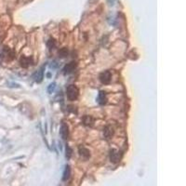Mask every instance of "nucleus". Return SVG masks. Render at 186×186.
<instances>
[{
    "label": "nucleus",
    "mask_w": 186,
    "mask_h": 186,
    "mask_svg": "<svg viewBox=\"0 0 186 186\" xmlns=\"http://www.w3.org/2000/svg\"><path fill=\"white\" fill-rule=\"evenodd\" d=\"M66 94H67V97L70 101H75L78 98L79 90H78L77 87H75L74 85H70L67 88Z\"/></svg>",
    "instance_id": "f257e3e1"
},
{
    "label": "nucleus",
    "mask_w": 186,
    "mask_h": 186,
    "mask_svg": "<svg viewBox=\"0 0 186 186\" xmlns=\"http://www.w3.org/2000/svg\"><path fill=\"white\" fill-rule=\"evenodd\" d=\"M2 57L3 59H5L6 61H11L14 59L15 57V54H14V51L11 50L10 49H8L7 47H5L3 49V51H2Z\"/></svg>",
    "instance_id": "f03ea898"
},
{
    "label": "nucleus",
    "mask_w": 186,
    "mask_h": 186,
    "mask_svg": "<svg viewBox=\"0 0 186 186\" xmlns=\"http://www.w3.org/2000/svg\"><path fill=\"white\" fill-rule=\"evenodd\" d=\"M121 158V153L118 152L117 150L116 149H112L110 151V160L113 162V163H117L120 160Z\"/></svg>",
    "instance_id": "7ed1b4c3"
},
{
    "label": "nucleus",
    "mask_w": 186,
    "mask_h": 186,
    "mask_svg": "<svg viewBox=\"0 0 186 186\" xmlns=\"http://www.w3.org/2000/svg\"><path fill=\"white\" fill-rule=\"evenodd\" d=\"M112 79V75L109 72H103L100 74V80L103 84H109Z\"/></svg>",
    "instance_id": "20e7f679"
},
{
    "label": "nucleus",
    "mask_w": 186,
    "mask_h": 186,
    "mask_svg": "<svg viewBox=\"0 0 186 186\" xmlns=\"http://www.w3.org/2000/svg\"><path fill=\"white\" fill-rule=\"evenodd\" d=\"M78 152H79V155H80L81 158L84 159V160H88L89 158V156H90L89 151L87 148H85V147H80Z\"/></svg>",
    "instance_id": "39448f33"
},
{
    "label": "nucleus",
    "mask_w": 186,
    "mask_h": 186,
    "mask_svg": "<svg viewBox=\"0 0 186 186\" xmlns=\"http://www.w3.org/2000/svg\"><path fill=\"white\" fill-rule=\"evenodd\" d=\"M20 63H21V67L27 68L29 65L33 64V60H32V58H30V57L22 56V57L21 58V60H20Z\"/></svg>",
    "instance_id": "423d86ee"
},
{
    "label": "nucleus",
    "mask_w": 186,
    "mask_h": 186,
    "mask_svg": "<svg viewBox=\"0 0 186 186\" xmlns=\"http://www.w3.org/2000/svg\"><path fill=\"white\" fill-rule=\"evenodd\" d=\"M60 133H61L62 140H66L68 138V136H69V128H68V126L65 124V123H62V124Z\"/></svg>",
    "instance_id": "0eeeda50"
},
{
    "label": "nucleus",
    "mask_w": 186,
    "mask_h": 186,
    "mask_svg": "<svg viewBox=\"0 0 186 186\" xmlns=\"http://www.w3.org/2000/svg\"><path fill=\"white\" fill-rule=\"evenodd\" d=\"M103 134H104V137L106 139H111L114 135V128L111 126H107L104 127V130H103Z\"/></svg>",
    "instance_id": "6e6552de"
},
{
    "label": "nucleus",
    "mask_w": 186,
    "mask_h": 186,
    "mask_svg": "<svg viewBox=\"0 0 186 186\" xmlns=\"http://www.w3.org/2000/svg\"><path fill=\"white\" fill-rule=\"evenodd\" d=\"M75 67H76V63H75V62L68 63V64H66L65 67L63 68V72H64L65 74H70V73H72V72L75 69Z\"/></svg>",
    "instance_id": "1a4fd4ad"
},
{
    "label": "nucleus",
    "mask_w": 186,
    "mask_h": 186,
    "mask_svg": "<svg viewBox=\"0 0 186 186\" xmlns=\"http://www.w3.org/2000/svg\"><path fill=\"white\" fill-rule=\"evenodd\" d=\"M71 175V168L70 166H66L65 169L63 171V175H62V181H67L70 178Z\"/></svg>",
    "instance_id": "9d476101"
},
{
    "label": "nucleus",
    "mask_w": 186,
    "mask_h": 186,
    "mask_svg": "<svg viewBox=\"0 0 186 186\" xmlns=\"http://www.w3.org/2000/svg\"><path fill=\"white\" fill-rule=\"evenodd\" d=\"M106 101H107V99H106L105 92L104 91H101L99 93V103L102 104V105H104L106 103Z\"/></svg>",
    "instance_id": "9b49d317"
},
{
    "label": "nucleus",
    "mask_w": 186,
    "mask_h": 186,
    "mask_svg": "<svg viewBox=\"0 0 186 186\" xmlns=\"http://www.w3.org/2000/svg\"><path fill=\"white\" fill-rule=\"evenodd\" d=\"M83 123H84V125H86V126H92V124L94 123V119L91 117H83Z\"/></svg>",
    "instance_id": "f8f14e48"
},
{
    "label": "nucleus",
    "mask_w": 186,
    "mask_h": 186,
    "mask_svg": "<svg viewBox=\"0 0 186 186\" xmlns=\"http://www.w3.org/2000/svg\"><path fill=\"white\" fill-rule=\"evenodd\" d=\"M43 73H44V67L42 69H40V71L37 73V75H36V82L37 83H40L43 79Z\"/></svg>",
    "instance_id": "ddd939ff"
},
{
    "label": "nucleus",
    "mask_w": 186,
    "mask_h": 186,
    "mask_svg": "<svg viewBox=\"0 0 186 186\" xmlns=\"http://www.w3.org/2000/svg\"><path fill=\"white\" fill-rule=\"evenodd\" d=\"M72 149L67 145L66 146V157H67V159H70L71 158V156H72Z\"/></svg>",
    "instance_id": "4468645a"
},
{
    "label": "nucleus",
    "mask_w": 186,
    "mask_h": 186,
    "mask_svg": "<svg viewBox=\"0 0 186 186\" xmlns=\"http://www.w3.org/2000/svg\"><path fill=\"white\" fill-rule=\"evenodd\" d=\"M59 55H60V57H66L67 55H68V50H66V49H63V50H60V52H59Z\"/></svg>",
    "instance_id": "2eb2a0df"
},
{
    "label": "nucleus",
    "mask_w": 186,
    "mask_h": 186,
    "mask_svg": "<svg viewBox=\"0 0 186 186\" xmlns=\"http://www.w3.org/2000/svg\"><path fill=\"white\" fill-rule=\"evenodd\" d=\"M55 87H56V84H55V83L50 84V85L48 87V92H49V93H52L53 90H54V88H55Z\"/></svg>",
    "instance_id": "dca6fc26"
},
{
    "label": "nucleus",
    "mask_w": 186,
    "mask_h": 186,
    "mask_svg": "<svg viewBox=\"0 0 186 186\" xmlns=\"http://www.w3.org/2000/svg\"><path fill=\"white\" fill-rule=\"evenodd\" d=\"M53 44H54V40H50L49 42H48V46L50 47V48H52L53 47Z\"/></svg>",
    "instance_id": "f3484780"
},
{
    "label": "nucleus",
    "mask_w": 186,
    "mask_h": 186,
    "mask_svg": "<svg viewBox=\"0 0 186 186\" xmlns=\"http://www.w3.org/2000/svg\"><path fill=\"white\" fill-rule=\"evenodd\" d=\"M47 77H48V78H50V77H51V74H50V73H48V74H47Z\"/></svg>",
    "instance_id": "a211bd4d"
}]
</instances>
